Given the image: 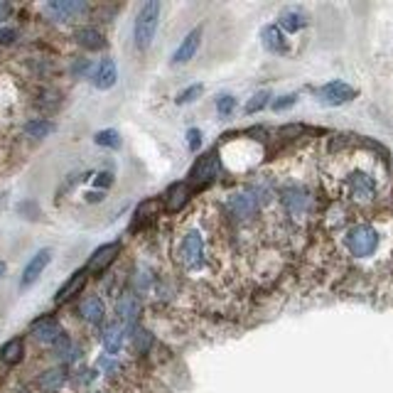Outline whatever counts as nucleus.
<instances>
[{
    "label": "nucleus",
    "mask_w": 393,
    "mask_h": 393,
    "mask_svg": "<svg viewBox=\"0 0 393 393\" xmlns=\"http://www.w3.org/2000/svg\"><path fill=\"white\" fill-rule=\"evenodd\" d=\"M30 332L32 337L37 339V342L42 344H52L55 347L57 342H59L62 337H64V332H62L59 322H57L52 315H45V317H37L35 322L30 324Z\"/></svg>",
    "instance_id": "8"
},
{
    "label": "nucleus",
    "mask_w": 393,
    "mask_h": 393,
    "mask_svg": "<svg viewBox=\"0 0 393 393\" xmlns=\"http://www.w3.org/2000/svg\"><path fill=\"white\" fill-rule=\"evenodd\" d=\"M123 339H126V324L121 322H111L103 327L101 332V344L103 349H106L108 357H113V354H118L123 349Z\"/></svg>",
    "instance_id": "15"
},
{
    "label": "nucleus",
    "mask_w": 393,
    "mask_h": 393,
    "mask_svg": "<svg viewBox=\"0 0 393 393\" xmlns=\"http://www.w3.org/2000/svg\"><path fill=\"white\" fill-rule=\"evenodd\" d=\"M96 185H99V187L111 185V175H108V172H106V175H103V172H101V175H99V180H96Z\"/></svg>",
    "instance_id": "39"
},
{
    "label": "nucleus",
    "mask_w": 393,
    "mask_h": 393,
    "mask_svg": "<svg viewBox=\"0 0 393 393\" xmlns=\"http://www.w3.org/2000/svg\"><path fill=\"white\" fill-rule=\"evenodd\" d=\"M344 246L354 258H369L378 248V231L371 224H357L344 236Z\"/></svg>",
    "instance_id": "1"
},
{
    "label": "nucleus",
    "mask_w": 393,
    "mask_h": 393,
    "mask_svg": "<svg viewBox=\"0 0 393 393\" xmlns=\"http://www.w3.org/2000/svg\"><path fill=\"white\" fill-rule=\"evenodd\" d=\"M15 42V30L13 27H0V45H10Z\"/></svg>",
    "instance_id": "35"
},
{
    "label": "nucleus",
    "mask_w": 393,
    "mask_h": 393,
    "mask_svg": "<svg viewBox=\"0 0 393 393\" xmlns=\"http://www.w3.org/2000/svg\"><path fill=\"white\" fill-rule=\"evenodd\" d=\"M96 145L101 148H121V136H118V131H113V128H108V131H99L94 136Z\"/></svg>",
    "instance_id": "28"
},
{
    "label": "nucleus",
    "mask_w": 393,
    "mask_h": 393,
    "mask_svg": "<svg viewBox=\"0 0 393 393\" xmlns=\"http://www.w3.org/2000/svg\"><path fill=\"white\" fill-rule=\"evenodd\" d=\"M118 251H121V243H106V246H99L91 253L89 263H86V273H103L113 261H116Z\"/></svg>",
    "instance_id": "12"
},
{
    "label": "nucleus",
    "mask_w": 393,
    "mask_h": 393,
    "mask_svg": "<svg viewBox=\"0 0 393 393\" xmlns=\"http://www.w3.org/2000/svg\"><path fill=\"white\" fill-rule=\"evenodd\" d=\"M8 13H10V6H8V3H0V20H3Z\"/></svg>",
    "instance_id": "40"
},
{
    "label": "nucleus",
    "mask_w": 393,
    "mask_h": 393,
    "mask_svg": "<svg viewBox=\"0 0 393 393\" xmlns=\"http://www.w3.org/2000/svg\"><path fill=\"white\" fill-rule=\"evenodd\" d=\"M187 199H190V187L182 185V182H175L165 192V209L167 212H180L187 204Z\"/></svg>",
    "instance_id": "19"
},
{
    "label": "nucleus",
    "mask_w": 393,
    "mask_h": 393,
    "mask_svg": "<svg viewBox=\"0 0 393 393\" xmlns=\"http://www.w3.org/2000/svg\"><path fill=\"white\" fill-rule=\"evenodd\" d=\"M37 383H40L42 391H59L66 383V371L64 369H50V371H45L37 378Z\"/></svg>",
    "instance_id": "23"
},
{
    "label": "nucleus",
    "mask_w": 393,
    "mask_h": 393,
    "mask_svg": "<svg viewBox=\"0 0 393 393\" xmlns=\"http://www.w3.org/2000/svg\"><path fill=\"white\" fill-rule=\"evenodd\" d=\"M76 42H79L81 47H86V50H101L103 47V35L96 27H79L76 30Z\"/></svg>",
    "instance_id": "21"
},
{
    "label": "nucleus",
    "mask_w": 393,
    "mask_h": 393,
    "mask_svg": "<svg viewBox=\"0 0 393 393\" xmlns=\"http://www.w3.org/2000/svg\"><path fill=\"white\" fill-rule=\"evenodd\" d=\"M308 25V17H305L303 10H285L280 13V27L287 32H298Z\"/></svg>",
    "instance_id": "25"
},
{
    "label": "nucleus",
    "mask_w": 393,
    "mask_h": 393,
    "mask_svg": "<svg viewBox=\"0 0 393 393\" xmlns=\"http://www.w3.org/2000/svg\"><path fill=\"white\" fill-rule=\"evenodd\" d=\"M298 101V96L295 94H287V96H280V99H276V101H273V111H285V108H290L292 103Z\"/></svg>",
    "instance_id": "33"
},
{
    "label": "nucleus",
    "mask_w": 393,
    "mask_h": 393,
    "mask_svg": "<svg viewBox=\"0 0 393 393\" xmlns=\"http://www.w3.org/2000/svg\"><path fill=\"white\" fill-rule=\"evenodd\" d=\"M187 145H190V150H199V145H202V131L199 128L187 131Z\"/></svg>",
    "instance_id": "34"
},
{
    "label": "nucleus",
    "mask_w": 393,
    "mask_h": 393,
    "mask_svg": "<svg viewBox=\"0 0 393 393\" xmlns=\"http://www.w3.org/2000/svg\"><path fill=\"white\" fill-rule=\"evenodd\" d=\"M52 131H55V126H52L47 118H32V121L25 123V133L30 138H37V141H40V138H47Z\"/></svg>",
    "instance_id": "26"
},
{
    "label": "nucleus",
    "mask_w": 393,
    "mask_h": 393,
    "mask_svg": "<svg viewBox=\"0 0 393 393\" xmlns=\"http://www.w3.org/2000/svg\"><path fill=\"white\" fill-rule=\"evenodd\" d=\"M22 357H25V342H22L20 337L6 342V344H3V349H0V359H3L8 366H15V364H20Z\"/></svg>",
    "instance_id": "20"
},
{
    "label": "nucleus",
    "mask_w": 393,
    "mask_h": 393,
    "mask_svg": "<svg viewBox=\"0 0 393 393\" xmlns=\"http://www.w3.org/2000/svg\"><path fill=\"white\" fill-rule=\"evenodd\" d=\"M86 278H89V273H86V271H76L74 276H71L69 280H66L64 285L59 287L55 303L62 305V303H66V300L74 298V295H79V292L84 290V285H86Z\"/></svg>",
    "instance_id": "18"
},
{
    "label": "nucleus",
    "mask_w": 393,
    "mask_h": 393,
    "mask_svg": "<svg viewBox=\"0 0 393 393\" xmlns=\"http://www.w3.org/2000/svg\"><path fill=\"white\" fill-rule=\"evenodd\" d=\"M268 99H271V94H268V91H258V94H253L251 101L246 103V113H258L261 108H266Z\"/></svg>",
    "instance_id": "30"
},
{
    "label": "nucleus",
    "mask_w": 393,
    "mask_h": 393,
    "mask_svg": "<svg viewBox=\"0 0 393 393\" xmlns=\"http://www.w3.org/2000/svg\"><path fill=\"white\" fill-rule=\"evenodd\" d=\"M234 108H236V99H234L231 94H219L217 96V111L222 113V116H229Z\"/></svg>",
    "instance_id": "31"
},
{
    "label": "nucleus",
    "mask_w": 393,
    "mask_h": 393,
    "mask_svg": "<svg viewBox=\"0 0 393 393\" xmlns=\"http://www.w3.org/2000/svg\"><path fill=\"white\" fill-rule=\"evenodd\" d=\"M344 192H347L349 199L357 204L373 202V196H376V182H373V177L369 175V172L357 170L344 180Z\"/></svg>",
    "instance_id": "5"
},
{
    "label": "nucleus",
    "mask_w": 393,
    "mask_h": 393,
    "mask_svg": "<svg viewBox=\"0 0 393 393\" xmlns=\"http://www.w3.org/2000/svg\"><path fill=\"white\" fill-rule=\"evenodd\" d=\"M204 256H207V241L199 231H187L180 241V248H177V258H180V266L187 268V271H194L204 263Z\"/></svg>",
    "instance_id": "2"
},
{
    "label": "nucleus",
    "mask_w": 393,
    "mask_h": 393,
    "mask_svg": "<svg viewBox=\"0 0 393 393\" xmlns=\"http://www.w3.org/2000/svg\"><path fill=\"white\" fill-rule=\"evenodd\" d=\"M3 276H6V263L0 261V278H3Z\"/></svg>",
    "instance_id": "41"
},
{
    "label": "nucleus",
    "mask_w": 393,
    "mask_h": 393,
    "mask_svg": "<svg viewBox=\"0 0 393 393\" xmlns=\"http://www.w3.org/2000/svg\"><path fill=\"white\" fill-rule=\"evenodd\" d=\"M52 263V248H40V251L35 253V256L27 261L25 271H22V280L20 285L22 287H30L32 283H37V278L45 273V268Z\"/></svg>",
    "instance_id": "11"
},
{
    "label": "nucleus",
    "mask_w": 393,
    "mask_h": 393,
    "mask_svg": "<svg viewBox=\"0 0 393 393\" xmlns=\"http://www.w3.org/2000/svg\"><path fill=\"white\" fill-rule=\"evenodd\" d=\"M261 40H263V45H266V50H271V52H285V37H283L280 27H276V25L263 27Z\"/></svg>",
    "instance_id": "24"
},
{
    "label": "nucleus",
    "mask_w": 393,
    "mask_h": 393,
    "mask_svg": "<svg viewBox=\"0 0 393 393\" xmlns=\"http://www.w3.org/2000/svg\"><path fill=\"white\" fill-rule=\"evenodd\" d=\"M199 40H202V30L196 27V30H192L190 35L182 40V45L175 50V55H172V64H187V62L196 55V50H199Z\"/></svg>",
    "instance_id": "17"
},
{
    "label": "nucleus",
    "mask_w": 393,
    "mask_h": 393,
    "mask_svg": "<svg viewBox=\"0 0 393 393\" xmlns=\"http://www.w3.org/2000/svg\"><path fill=\"white\" fill-rule=\"evenodd\" d=\"M86 10H89V6L84 0H55V3H47L45 6V13L55 17L57 22H71L84 15Z\"/></svg>",
    "instance_id": "7"
},
{
    "label": "nucleus",
    "mask_w": 393,
    "mask_h": 393,
    "mask_svg": "<svg viewBox=\"0 0 393 393\" xmlns=\"http://www.w3.org/2000/svg\"><path fill=\"white\" fill-rule=\"evenodd\" d=\"M133 347H136V352H148L152 344V334L148 332V329H133Z\"/></svg>",
    "instance_id": "29"
},
{
    "label": "nucleus",
    "mask_w": 393,
    "mask_h": 393,
    "mask_svg": "<svg viewBox=\"0 0 393 393\" xmlns=\"http://www.w3.org/2000/svg\"><path fill=\"white\" fill-rule=\"evenodd\" d=\"M258 209H261V204L256 202V196H253L248 190L234 192V194H229V199H227L229 217L236 219V222H251V219L258 214Z\"/></svg>",
    "instance_id": "6"
},
{
    "label": "nucleus",
    "mask_w": 393,
    "mask_h": 393,
    "mask_svg": "<svg viewBox=\"0 0 393 393\" xmlns=\"http://www.w3.org/2000/svg\"><path fill=\"white\" fill-rule=\"evenodd\" d=\"M74 71H76V74H89L91 62L89 59H79V62H76V66H74Z\"/></svg>",
    "instance_id": "37"
},
{
    "label": "nucleus",
    "mask_w": 393,
    "mask_h": 393,
    "mask_svg": "<svg viewBox=\"0 0 393 393\" xmlns=\"http://www.w3.org/2000/svg\"><path fill=\"white\" fill-rule=\"evenodd\" d=\"M116 81H118V69H116V62L113 59H101L99 66L91 71V84H94L96 89L108 91L116 86Z\"/></svg>",
    "instance_id": "13"
},
{
    "label": "nucleus",
    "mask_w": 393,
    "mask_h": 393,
    "mask_svg": "<svg viewBox=\"0 0 393 393\" xmlns=\"http://www.w3.org/2000/svg\"><path fill=\"white\" fill-rule=\"evenodd\" d=\"M248 192L256 196V202L263 207V204L273 202V196H276V185H273L271 180H266V177H261V180H256L251 187H248Z\"/></svg>",
    "instance_id": "22"
},
{
    "label": "nucleus",
    "mask_w": 393,
    "mask_h": 393,
    "mask_svg": "<svg viewBox=\"0 0 393 393\" xmlns=\"http://www.w3.org/2000/svg\"><path fill=\"white\" fill-rule=\"evenodd\" d=\"M152 280H155V278H152V273L148 271V268H138V271L133 273V280H131L133 290L141 292V295H145V292L152 287Z\"/></svg>",
    "instance_id": "27"
},
{
    "label": "nucleus",
    "mask_w": 393,
    "mask_h": 393,
    "mask_svg": "<svg viewBox=\"0 0 393 393\" xmlns=\"http://www.w3.org/2000/svg\"><path fill=\"white\" fill-rule=\"evenodd\" d=\"M99 366H101V371H106V373H113L118 369V364L113 362L111 357H101L99 359Z\"/></svg>",
    "instance_id": "36"
},
{
    "label": "nucleus",
    "mask_w": 393,
    "mask_h": 393,
    "mask_svg": "<svg viewBox=\"0 0 393 393\" xmlns=\"http://www.w3.org/2000/svg\"><path fill=\"white\" fill-rule=\"evenodd\" d=\"M280 207L290 219H303L313 209V194L305 187L290 185L280 192Z\"/></svg>",
    "instance_id": "4"
},
{
    "label": "nucleus",
    "mask_w": 393,
    "mask_h": 393,
    "mask_svg": "<svg viewBox=\"0 0 393 393\" xmlns=\"http://www.w3.org/2000/svg\"><path fill=\"white\" fill-rule=\"evenodd\" d=\"M79 315L89 324H101L103 317H106V305H103V300L99 295H89V298L81 300Z\"/></svg>",
    "instance_id": "16"
},
{
    "label": "nucleus",
    "mask_w": 393,
    "mask_h": 393,
    "mask_svg": "<svg viewBox=\"0 0 393 393\" xmlns=\"http://www.w3.org/2000/svg\"><path fill=\"white\" fill-rule=\"evenodd\" d=\"M101 199H103L101 192H89V194H86V202H101Z\"/></svg>",
    "instance_id": "38"
},
{
    "label": "nucleus",
    "mask_w": 393,
    "mask_h": 393,
    "mask_svg": "<svg viewBox=\"0 0 393 393\" xmlns=\"http://www.w3.org/2000/svg\"><path fill=\"white\" fill-rule=\"evenodd\" d=\"M199 94H202V86H199V84H192L190 89L180 91V96H177V103H192Z\"/></svg>",
    "instance_id": "32"
},
{
    "label": "nucleus",
    "mask_w": 393,
    "mask_h": 393,
    "mask_svg": "<svg viewBox=\"0 0 393 393\" xmlns=\"http://www.w3.org/2000/svg\"><path fill=\"white\" fill-rule=\"evenodd\" d=\"M317 96L324 106H342V103L352 101L354 96H357V91L349 84H344V81H329V84H324L322 89H320Z\"/></svg>",
    "instance_id": "9"
},
{
    "label": "nucleus",
    "mask_w": 393,
    "mask_h": 393,
    "mask_svg": "<svg viewBox=\"0 0 393 393\" xmlns=\"http://www.w3.org/2000/svg\"><path fill=\"white\" fill-rule=\"evenodd\" d=\"M157 20H160V3L157 0H150V3H145V6L141 8V13H138L136 17V45L141 47V50H148L152 42V37H155V30H157Z\"/></svg>",
    "instance_id": "3"
},
{
    "label": "nucleus",
    "mask_w": 393,
    "mask_h": 393,
    "mask_svg": "<svg viewBox=\"0 0 393 393\" xmlns=\"http://www.w3.org/2000/svg\"><path fill=\"white\" fill-rule=\"evenodd\" d=\"M141 313H143V305L138 300V295H133V292H123L121 298L116 300V315L123 324H133L141 317Z\"/></svg>",
    "instance_id": "14"
},
{
    "label": "nucleus",
    "mask_w": 393,
    "mask_h": 393,
    "mask_svg": "<svg viewBox=\"0 0 393 393\" xmlns=\"http://www.w3.org/2000/svg\"><path fill=\"white\" fill-rule=\"evenodd\" d=\"M219 172H222V162H219V155H217V152H209V155H204L202 160H199L194 167H192L190 177H192V182H196V185H207V182L217 180Z\"/></svg>",
    "instance_id": "10"
}]
</instances>
